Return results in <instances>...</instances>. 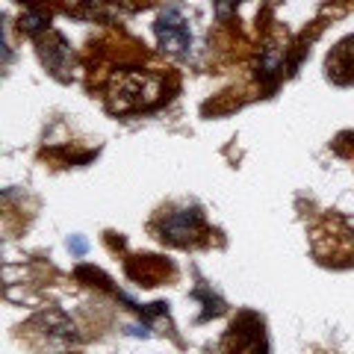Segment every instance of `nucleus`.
Instances as JSON below:
<instances>
[{
	"mask_svg": "<svg viewBox=\"0 0 354 354\" xmlns=\"http://www.w3.org/2000/svg\"><path fill=\"white\" fill-rule=\"evenodd\" d=\"M198 225H201V218H198L195 209H177V213H171L162 221V234L171 242H189L195 236Z\"/></svg>",
	"mask_w": 354,
	"mask_h": 354,
	"instance_id": "7ed1b4c3",
	"label": "nucleus"
},
{
	"mask_svg": "<svg viewBox=\"0 0 354 354\" xmlns=\"http://www.w3.org/2000/svg\"><path fill=\"white\" fill-rule=\"evenodd\" d=\"M68 245H71V251H74V254H86L88 242H86L83 236H71V242H68Z\"/></svg>",
	"mask_w": 354,
	"mask_h": 354,
	"instance_id": "20e7f679",
	"label": "nucleus"
},
{
	"mask_svg": "<svg viewBox=\"0 0 354 354\" xmlns=\"http://www.w3.org/2000/svg\"><path fill=\"white\" fill-rule=\"evenodd\" d=\"M157 36H160V44L165 50H174L180 53L189 48L192 41V32H189V24L183 21V15L177 12V9H169V12H162L160 21H157Z\"/></svg>",
	"mask_w": 354,
	"mask_h": 354,
	"instance_id": "f03ea898",
	"label": "nucleus"
},
{
	"mask_svg": "<svg viewBox=\"0 0 354 354\" xmlns=\"http://www.w3.org/2000/svg\"><path fill=\"white\" fill-rule=\"evenodd\" d=\"M162 97V80L157 74H142V71H127L115 77L113 95H109V109L113 113H130L139 106H151Z\"/></svg>",
	"mask_w": 354,
	"mask_h": 354,
	"instance_id": "f257e3e1",
	"label": "nucleus"
}]
</instances>
